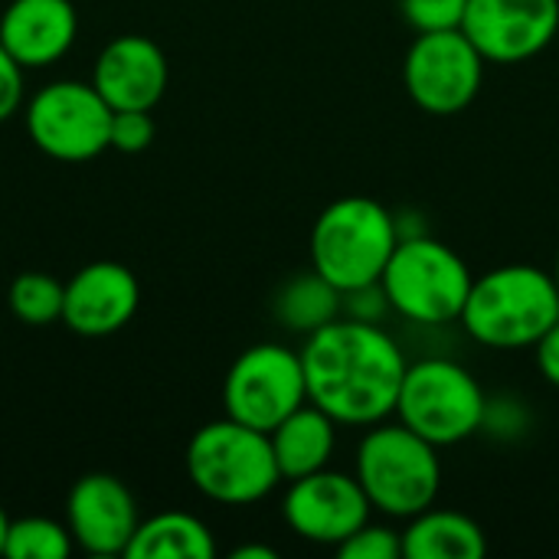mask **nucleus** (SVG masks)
<instances>
[{
  "mask_svg": "<svg viewBox=\"0 0 559 559\" xmlns=\"http://www.w3.org/2000/svg\"><path fill=\"white\" fill-rule=\"evenodd\" d=\"M396 416L432 445H455L485 429L488 400L478 380L455 360L429 357L406 367Z\"/></svg>",
  "mask_w": 559,
  "mask_h": 559,
  "instance_id": "obj_7",
  "label": "nucleus"
},
{
  "mask_svg": "<svg viewBox=\"0 0 559 559\" xmlns=\"http://www.w3.org/2000/svg\"><path fill=\"white\" fill-rule=\"evenodd\" d=\"M341 559H400L403 557V534L383 527V524H364L357 534H350L341 547Z\"/></svg>",
  "mask_w": 559,
  "mask_h": 559,
  "instance_id": "obj_23",
  "label": "nucleus"
},
{
  "mask_svg": "<svg viewBox=\"0 0 559 559\" xmlns=\"http://www.w3.org/2000/svg\"><path fill=\"white\" fill-rule=\"evenodd\" d=\"M7 527H10V521H7V514H3V508H0V557H3V540H7Z\"/></svg>",
  "mask_w": 559,
  "mask_h": 559,
  "instance_id": "obj_29",
  "label": "nucleus"
},
{
  "mask_svg": "<svg viewBox=\"0 0 559 559\" xmlns=\"http://www.w3.org/2000/svg\"><path fill=\"white\" fill-rule=\"evenodd\" d=\"M79 33L72 0H10L0 16V43L23 69L59 62Z\"/></svg>",
  "mask_w": 559,
  "mask_h": 559,
  "instance_id": "obj_16",
  "label": "nucleus"
},
{
  "mask_svg": "<svg viewBox=\"0 0 559 559\" xmlns=\"http://www.w3.org/2000/svg\"><path fill=\"white\" fill-rule=\"evenodd\" d=\"M400 7L416 33H436V29H459L468 0H400Z\"/></svg>",
  "mask_w": 559,
  "mask_h": 559,
  "instance_id": "obj_24",
  "label": "nucleus"
},
{
  "mask_svg": "<svg viewBox=\"0 0 559 559\" xmlns=\"http://www.w3.org/2000/svg\"><path fill=\"white\" fill-rule=\"evenodd\" d=\"M23 72L26 69L0 43V121L16 115V108L23 102Z\"/></svg>",
  "mask_w": 559,
  "mask_h": 559,
  "instance_id": "obj_26",
  "label": "nucleus"
},
{
  "mask_svg": "<svg viewBox=\"0 0 559 559\" xmlns=\"http://www.w3.org/2000/svg\"><path fill=\"white\" fill-rule=\"evenodd\" d=\"M111 115V105L92 82L59 79L29 98L26 131L46 157L79 164L108 147Z\"/></svg>",
  "mask_w": 559,
  "mask_h": 559,
  "instance_id": "obj_9",
  "label": "nucleus"
},
{
  "mask_svg": "<svg viewBox=\"0 0 559 559\" xmlns=\"http://www.w3.org/2000/svg\"><path fill=\"white\" fill-rule=\"evenodd\" d=\"M62 295H66V285H59L56 278L43 272H23L10 282L7 301L16 321L29 328H43V324L62 321Z\"/></svg>",
  "mask_w": 559,
  "mask_h": 559,
  "instance_id": "obj_22",
  "label": "nucleus"
},
{
  "mask_svg": "<svg viewBox=\"0 0 559 559\" xmlns=\"http://www.w3.org/2000/svg\"><path fill=\"white\" fill-rule=\"evenodd\" d=\"M554 278H557V288H559V252H557V265H554Z\"/></svg>",
  "mask_w": 559,
  "mask_h": 559,
  "instance_id": "obj_30",
  "label": "nucleus"
},
{
  "mask_svg": "<svg viewBox=\"0 0 559 559\" xmlns=\"http://www.w3.org/2000/svg\"><path fill=\"white\" fill-rule=\"evenodd\" d=\"M308 403L337 426H377L396 413L406 357L377 321L334 318L301 347Z\"/></svg>",
  "mask_w": 559,
  "mask_h": 559,
  "instance_id": "obj_1",
  "label": "nucleus"
},
{
  "mask_svg": "<svg viewBox=\"0 0 559 559\" xmlns=\"http://www.w3.org/2000/svg\"><path fill=\"white\" fill-rule=\"evenodd\" d=\"M409 98L429 115L465 111L485 82V56L459 29L419 33L403 62Z\"/></svg>",
  "mask_w": 559,
  "mask_h": 559,
  "instance_id": "obj_10",
  "label": "nucleus"
},
{
  "mask_svg": "<svg viewBox=\"0 0 559 559\" xmlns=\"http://www.w3.org/2000/svg\"><path fill=\"white\" fill-rule=\"evenodd\" d=\"M167 59L147 36H115L95 59L92 85L111 111H151L167 92Z\"/></svg>",
  "mask_w": 559,
  "mask_h": 559,
  "instance_id": "obj_15",
  "label": "nucleus"
},
{
  "mask_svg": "<svg viewBox=\"0 0 559 559\" xmlns=\"http://www.w3.org/2000/svg\"><path fill=\"white\" fill-rule=\"evenodd\" d=\"M187 475L203 498L229 508L255 504L282 481L269 432L229 416L193 432L187 445Z\"/></svg>",
  "mask_w": 559,
  "mask_h": 559,
  "instance_id": "obj_5",
  "label": "nucleus"
},
{
  "mask_svg": "<svg viewBox=\"0 0 559 559\" xmlns=\"http://www.w3.org/2000/svg\"><path fill=\"white\" fill-rule=\"evenodd\" d=\"M138 504L115 475H85L72 485L66 501V527L88 557H124L138 531Z\"/></svg>",
  "mask_w": 559,
  "mask_h": 559,
  "instance_id": "obj_13",
  "label": "nucleus"
},
{
  "mask_svg": "<svg viewBox=\"0 0 559 559\" xmlns=\"http://www.w3.org/2000/svg\"><path fill=\"white\" fill-rule=\"evenodd\" d=\"M233 559H275V550L272 547H239L233 550Z\"/></svg>",
  "mask_w": 559,
  "mask_h": 559,
  "instance_id": "obj_28",
  "label": "nucleus"
},
{
  "mask_svg": "<svg viewBox=\"0 0 559 559\" xmlns=\"http://www.w3.org/2000/svg\"><path fill=\"white\" fill-rule=\"evenodd\" d=\"M269 439H272V452H275V465L282 478L295 481V478L328 468L334 455V442H337V423L314 403H305L292 416H285L269 432Z\"/></svg>",
  "mask_w": 559,
  "mask_h": 559,
  "instance_id": "obj_17",
  "label": "nucleus"
},
{
  "mask_svg": "<svg viewBox=\"0 0 559 559\" xmlns=\"http://www.w3.org/2000/svg\"><path fill=\"white\" fill-rule=\"evenodd\" d=\"M128 559H213L216 540L210 527L183 511L157 514L144 524H138L128 550Z\"/></svg>",
  "mask_w": 559,
  "mask_h": 559,
  "instance_id": "obj_19",
  "label": "nucleus"
},
{
  "mask_svg": "<svg viewBox=\"0 0 559 559\" xmlns=\"http://www.w3.org/2000/svg\"><path fill=\"white\" fill-rule=\"evenodd\" d=\"M534 354H537V367H540L544 380L559 390V321L534 344Z\"/></svg>",
  "mask_w": 559,
  "mask_h": 559,
  "instance_id": "obj_27",
  "label": "nucleus"
},
{
  "mask_svg": "<svg viewBox=\"0 0 559 559\" xmlns=\"http://www.w3.org/2000/svg\"><path fill=\"white\" fill-rule=\"evenodd\" d=\"M154 118L151 111H115L111 115V131H108V147L121 154H141L154 141Z\"/></svg>",
  "mask_w": 559,
  "mask_h": 559,
  "instance_id": "obj_25",
  "label": "nucleus"
},
{
  "mask_svg": "<svg viewBox=\"0 0 559 559\" xmlns=\"http://www.w3.org/2000/svg\"><path fill=\"white\" fill-rule=\"evenodd\" d=\"M462 33L485 62H527L559 33V0H468Z\"/></svg>",
  "mask_w": 559,
  "mask_h": 559,
  "instance_id": "obj_12",
  "label": "nucleus"
},
{
  "mask_svg": "<svg viewBox=\"0 0 559 559\" xmlns=\"http://www.w3.org/2000/svg\"><path fill=\"white\" fill-rule=\"evenodd\" d=\"M75 540L66 524L49 518H23L10 521L3 557L7 559H66L72 554Z\"/></svg>",
  "mask_w": 559,
  "mask_h": 559,
  "instance_id": "obj_21",
  "label": "nucleus"
},
{
  "mask_svg": "<svg viewBox=\"0 0 559 559\" xmlns=\"http://www.w3.org/2000/svg\"><path fill=\"white\" fill-rule=\"evenodd\" d=\"M305 403L308 383L301 350H288L282 344H255L242 350L223 380L226 416L259 432H272Z\"/></svg>",
  "mask_w": 559,
  "mask_h": 559,
  "instance_id": "obj_8",
  "label": "nucleus"
},
{
  "mask_svg": "<svg viewBox=\"0 0 559 559\" xmlns=\"http://www.w3.org/2000/svg\"><path fill=\"white\" fill-rule=\"evenodd\" d=\"M341 292L321 278L314 269L311 272H301L295 278H288L272 308H275V318L288 328V331H298V334H314L318 328L331 324L334 318H341Z\"/></svg>",
  "mask_w": 559,
  "mask_h": 559,
  "instance_id": "obj_20",
  "label": "nucleus"
},
{
  "mask_svg": "<svg viewBox=\"0 0 559 559\" xmlns=\"http://www.w3.org/2000/svg\"><path fill=\"white\" fill-rule=\"evenodd\" d=\"M370 498L364 495L357 475L350 478L331 468L295 478L282 501V514L292 534L321 547H341L370 521Z\"/></svg>",
  "mask_w": 559,
  "mask_h": 559,
  "instance_id": "obj_11",
  "label": "nucleus"
},
{
  "mask_svg": "<svg viewBox=\"0 0 559 559\" xmlns=\"http://www.w3.org/2000/svg\"><path fill=\"white\" fill-rule=\"evenodd\" d=\"M465 259L432 236H403L380 275L386 305L413 324H452L472 292Z\"/></svg>",
  "mask_w": 559,
  "mask_h": 559,
  "instance_id": "obj_6",
  "label": "nucleus"
},
{
  "mask_svg": "<svg viewBox=\"0 0 559 559\" xmlns=\"http://www.w3.org/2000/svg\"><path fill=\"white\" fill-rule=\"evenodd\" d=\"M462 328L472 341L495 350L534 347L559 321L554 272L537 265H501L472 282L462 308Z\"/></svg>",
  "mask_w": 559,
  "mask_h": 559,
  "instance_id": "obj_2",
  "label": "nucleus"
},
{
  "mask_svg": "<svg viewBox=\"0 0 559 559\" xmlns=\"http://www.w3.org/2000/svg\"><path fill=\"white\" fill-rule=\"evenodd\" d=\"M141 305L134 272L121 262H92L72 275L62 295V324L82 337L121 331Z\"/></svg>",
  "mask_w": 559,
  "mask_h": 559,
  "instance_id": "obj_14",
  "label": "nucleus"
},
{
  "mask_svg": "<svg viewBox=\"0 0 559 559\" xmlns=\"http://www.w3.org/2000/svg\"><path fill=\"white\" fill-rule=\"evenodd\" d=\"M403 239L396 216L373 197H341L311 226V269L341 295L380 285Z\"/></svg>",
  "mask_w": 559,
  "mask_h": 559,
  "instance_id": "obj_3",
  "label": "nucleus"
},
{
  "mask_svg": "<svg viewBox=\"0 0 559 559\" xmlns=\"http://www.w3.org/2000/svg\"><path fill=\"white\" fill-rule=\"evenodd\" d=\"M485 554L488 537L481 524L459 511L426 508L403 531V557L409 559H481Z\"/></svg>",
  "mask_w": 559,
  "mask_h": 559,
  "instance_id": "obj_18",
  "label": "nucleus"
},
{
  "mask_svg": "<svg viewBox=\"0 0 559 559\" xmlns=\"http://www.w3.org/2000/svg\"><path fill=\"white\" fill-rule=\"evenodd\" d=\"M357 481L370 498V508L386 518L409 521L439 498V445L426 442L403 423H377L357 445Z\"/></svg>",
  "mask_w": 559,
  "mask_h": 559,
  "instance_id": "obj_4",
  "label": "nucleus"
}]
</instances>
